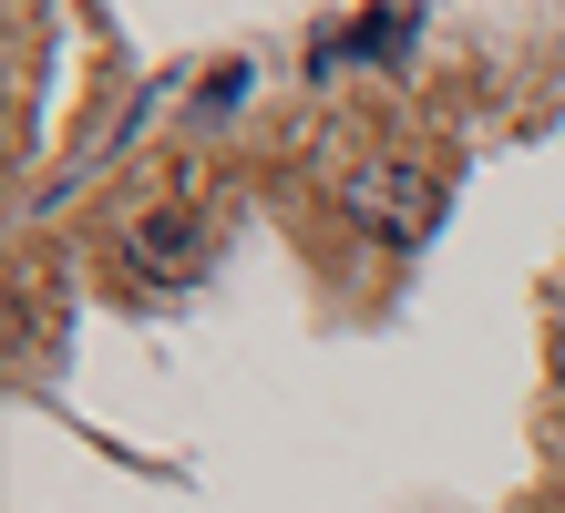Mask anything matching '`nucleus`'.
Returning a JSON list of instances; mask_svg holds the SVG:
<instances>
[{"instance_id":"2","label":"nucleus","mask_w":565,"mask_h":513,"mask_svg":"<svg viewBox=\"0 0 565 513\" xmlns=\"http://www.w3.org/2000/svg\"><path fill=\"white\" fill-rule=\"evenodd\" d=\"M195 247H206V226H195L185 205L124 226V267H145V278H195Z\"/></svg>"},{"instance_id":"1","label":"nucleus","mask_w":565,"mask_h":513,"mask_svg":"<svg viewBox=\"0 0 565 513\" xmlns=\"http://www.w3.org/2000/svg\"><path fill=\"white\" fill-rule=\"evenodd\" d=\"M340 205H350L371 236H391V247H422V236L443 226V175H431V164L381 154V164H350V175H340Z\"/></svg>"},{"instance_id":"3","label":"nucleus","mask_w":565,"mask_h":513,"mask_svg":"<svg viewBox=\"0 0 565 513\" xmlns=\"http://www.w3.org/2000/svg\"><path fill=\"white\" fill-rule=\"evenodd\" d=\"M555 513H565V503H555Z\"/></svg>"}]
</instances>
